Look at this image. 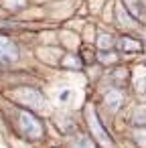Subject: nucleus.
Here are the masks:
<instances>
[{"instance_id": "f257e3e1", "label": "nucleus", "mask_w": 146, "mask_h": 148, "mask_svg": "<svg viewBox=\"0 0 146 148\" xmlns=\"http://www.w3.org/2000/svg\"><path fill=\"white\" fill-rule=\"evenodd\" d=\"M19 128H21L23 136H27L29 140H37V138L43 136V124H41V120L35 114L27 112V110L19 112Z\"/></svg>"}, {"instance_id": "f03ea898", "label": "nucleus", "mask_w": 146, "mask_h": 148, "mask_svg": "<svg viewBox=\"0 0 146 148\" xmlns=\"http://www.w3.org/2000/svg\"><path fill=\"white\" fill-rule=\"evenodd\" d=\"M89 124H91V128H93V134L99 138V142H101L106 148H110V146H112V136L104 130V124L97 120V116L93 114V110L89 112Z\"/></svg>"}, {"instance_id": "7ed1b4c3", "label": "nucleus", "mask_w": 146, "mask_h": 148, "mask_svg": "<svg viewBox=\"0 0 146 148\" xmlns=\"http://www.w3.org/2000/svg\"><path fill=\"white\" fill-rule=\"evenodd\" d=\"M16 57H19L16 45L10 39H6V37L0 35V61H14Z\"/></svg>"}, {"instance_id": "20e7f679", "label": "nucleus", "mask_w": 146, "mask_h": 148, "mask_svg": "<svg viewBox=\"0 0 146 148\" xmlns=\"http://www.w3.org/2000/svg\"><path fill=\"white\" fill-rule=\"evenodd\" d=\"M16 93H21V95H31V97H19L21 101H25V103H29V106H35V108H43V106H45L43 95H41L39 91H35V89H19Z\"/></svg>"}, {"instance_id": "39448f33", "label": "nucleus", "mask_w": 146, "mask_h": 148, "mask_svg": "<svg viewBox=\"0 0 146 148\" xmlns=\"http://www.w3.org/2000/svg\"><path fill=\"white\" fill-rule=\"evenodd\" d=\"M120 49H124V51H140L142 43L136 41V39H130V37H122L120 39Z\"/></svg>"}, {"instance_id": "423d86ee", "label": "nucleus", "mask_w": 146, "mask_h": 148, "mask_svg": "<svg viewBox=\"0 0 146 148\" xmlns=\"http://www.w3.org/2000/svg\"><path fill=\"white\" fill-rule=\"evenodd\" d=\"M65 67H71V69H79V61L75 57H65Z\"/></svg>"}, {"instance_id": "0eeeda50", "label": "nucleus", "mask_w": 146, "mask_h": 148, "mask_svg": "<svg viewBox=\"0 0 146 148\" xmlns=\"http://www.w3.org/2000/svg\"><path fill=\"white\" fill-rule=\"evenodd\" d=\"M110 45H112V39H110L108 35H101V37H99V49H108Z\"/></svg>"}, {"instance_id": "6e6552de", "label": "nucleus", "mask_w": 146, "mask_h": 148, "mask_svg": "<svg viewBox=\"0 0 146 148\" xmlns=\"http://www.w3.org/2000/svg\"><path fill=\"white\" fill-rule=\"evenodd\" d=\"M79 148H93V146L89 144V140H85V138H83V140H81V146H79Z\"/></svg>"}]
</instances>
